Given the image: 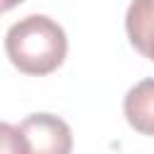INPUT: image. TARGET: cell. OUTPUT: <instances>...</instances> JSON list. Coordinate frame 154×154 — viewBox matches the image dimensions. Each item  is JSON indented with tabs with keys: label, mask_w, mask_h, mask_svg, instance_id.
Here are the masks:
<instances>
[{
	"label": "cell",
	"mask_w": 154,
	"mask_h": 154,
	"mask_svg": "<svg viewBox=\"0 0 154 154\" xmlns=\"http://www.w3.org/2000/svg\"><path fill=\"white\" fill-rule=\"evenodd\" d=\"M5 51L19 72L43 77L63 65L67 55V36L55 19L46 14H29L7 29Z\"/></svg>",
	"instance_id": "1"
},
{
	"label": "cell",
	"mask_w": 154,
	"mask_h": 154,
	"mask_svg": "<svg viewBox=\"0 0 154 154\" xmlns=\"http://www.w3.org/2000/svg\"><path fill=\"white\" fill-rule=\"evenodd\" d=\"M29 152L38 154H67L72 149L70 125L51 113H31L19 123Z\"/></svg>",
	"instance_id": "2"
},
{
	"label": "cell",
	"mask_w": 154,
	"mask_h": 154,
	"mask_svg": "<svg viewBox=\"0 0 154 154\" xmlns=\"http://www.w3.org/2000/svg\"><path fill=\"white\" fill-rule=\"evenodd\" d=\"M123 113L135 132L154 137V77L137 82L125 94Z\"/></svg>",
	"instance_id": "3"
},
{
	"label": "cell",
	"mask_w": 154,
	"mask_h": 154,
	"mask_svg": "<svg viewBox=\"0 0 154 154\" xmlns=\"http://www.w3.org/2000/svg\"><path fill=\"white\" fill-rule=\"evenodd\" d=\"M125 31L130 43L154 60V0H132L125 12Z\"/></svg>",
	"instance_id": "4"
},
{
	"label": "cell",
	"mask_w": 154,
	"mask_h": 154,
	"mask_svg": "<svg viewBox=\"0 0 154 154\" xmlns=\"http://www.w3.org/2000/svg\"><path fill=\"white\" fill-rule=\"evenodd\" d=\"M0 152H10V154H29V147H26V140H24L19 125L0 123Z\"/></svg>",
	"instance_id": "5"
},
{
	"label": "cell",
	"mask_w": 154,
	"mask_h": 154,
	"mask_svg": "<svg viewBox=\"0 0 154 154\" xmlns=\"http://www.w3.org/2000/svg\"><path fill=\"white\" fill-rule=\"evenodd\" d=\"M19 2H24V0H0V12H7L12 7H17Z\"/></svg>",
	"instance_id": "6"
}]
</instances>
